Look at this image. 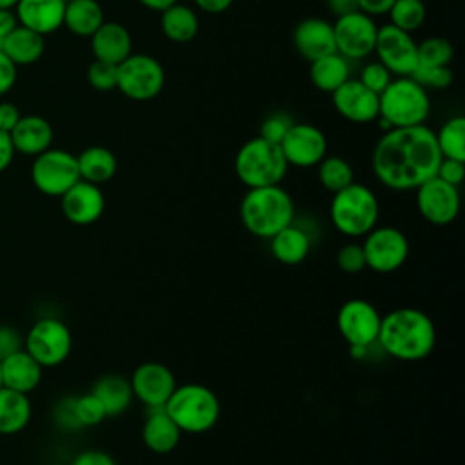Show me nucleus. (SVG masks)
Instances as JSON below:
<instances>
[{"label": "nucleus", "mask_w": 465, "mask_h": 465, "mask_svg": "<svg viewBox=\"0 0 465 465\" xmlns=\"http://www.w3.org/2000/svg\"><path fill=\"white\" fill-rule=\"evenodd\" d=\"M440 162L434 131L425 124L385 131L371 156L374 176L392 191L416 189L436 176Z\"/></svg>", "instance_id": "obj_1"}, {"label": "nucleus", "mask_w": 465, "mask_h": 465, "mask_svg": "<svg viewBox=\"0 0 465 465\" xmlns=\"http://www.w3.org/2000/svg\"><path fill=\"white\" fill-rule=\"evenodd\" d=\"M376 343L396 360L420 361L436 345V325L421 309L400 307L381 316Z\"/></svg>", "instance_id": "obj_2"}, {"label": "nucleus", "mask_w": 465, "mask_h": 465, "mask_svg": "<svg viewBox=\"0 0 465 465\" xmlns=\"http://www.w3.org/2000/svg\"><path fill=\"white\" fill-rule=\"evenodd\" d=\"M242 225L258 238H272L294 222L292 196L282 185L247 189L240 202Z\"/></svg>", "instance_id": "obj_3"}, {"label": "nucleus", "mask_w": 465, "mask_h": 465, "mask_svg": "<svg viewBox=\"0 0 465 465\" xmlns=\"http://www.w3.org/2000/svg\"><path fill=\"white\" fill-rule=\"evenodd\" d=\"M430 98L423 85L412 76H396L378 94V122L383 131L394 127H412L427 122Z\"/></svg>", "instance_id": "obj_4"}, {"label": "nucleus", "mask_w": 465, "mask_h": 465, "mask_svg": "<svg viewBox=\"0 0 465 465\" xmlns=\"http://www.w3.org/2000/svg\"><path fill=\"white\" fill-rule=\"evenodd\" d=\"M163 411L182 432L202 434L211 430L220 420V400L202 383L176 385L163 405Z\"/></svg>", "instance_id": "obj_5"}, {"label": "nucleus", "mask_w": 465, "mask_h": 465, "mask_svg": "<svg viewBox=\"0 0 465 465\" xmlns=\"http://www.w3.org/2000/svg\"><path fill=\"white\" fill-rule=\"evenodd\" d=\"M332 225L345 236H365L378 225L380 202L372 189L352 182L345 189L332 194L329 207Z\"/></svg>", "instance_id": "obj_6"}, {"label": "nucleus", "mask_w": 465, "mask_h": 465, "mask_svg": "<svg viewBox=\"0 0 465 465\" xmlns=\"http://www.w3.org/2000/svg\"><path fill=\"white\" fill-rule=\"evenodd\" d=\"M287 167L280 145L262 136L247 140L234 156V173L247 189L280 185Z\"/></svg>", "instance_id": "obj_7"}, {"label": "nucleus", "mask_w": 465, "mask_h": 465, "mask_svg": "<svg viewBox=\"0 0 465 465\" xmlns=\"http://www.w3.org/2000/svg\"><path fill=\"white\" fill-rule=\"evenodd\" d=\"M163 84V65L151 54L131 53L116 65V89L131 100H153L162 93Z\"/></svg>", "instance_id": "obj_8"}, {"label": "nucleus", "mask_w": 465, "mask_h": 465, "mask_svg": "<svg viewBox=\"0 0 465 465\" xmlns=\"http://www.w3.org/2000/svg\"><path fill=\"white\" fill-rule=\"evenodd\" d=\"M73 349V334L58 318L36 320L24 336V351H27L44 369L64 363Z\"/></svg>", "instance_id": "obj_9"}, {"label": "nucleus", "mask_w": 465, "mask_h": 465, "mask_svg": "<svg viewBox=\"0 0 465 465\" xmlns=\"http://www.w3.org/2000/svg\"><path fill=\"white\" fill-rule=\"evenodd\" d=\"M33 158L31 182L45 196L60 198L80 180L76 156L69 151L49 147Z\"/></svg>", "instance_id": "obj_10"}, {"label": "nucleus", "mask_w": 465, "mask_h": 465, "mask_svg": "<svg viewBox=\"0 0 465 465\" xmlns=\"http://www.w3.org/2000/svg\"><path fill=\"white\" fill-rule=\"evenodd\" d=\"M367 269L389 274L398 271L409 258L407 236L392 225H376L365 236L361 243Z\"/></svg>", "instance_id": "obj_11"}, {"label": "nucleus", "mask_w": 465, "mask_h": 465, "mask_svg": "<svg viewBox=\"0 0 465 465\" xmlns=\"http://www.w3.org/2000/svg\"><path fill=\"white\" fill-rule=\"evenodd\" d=\"M336 325L347 345L371 347L378 341L381 314L371 302L351 298L338 309Z\"/></svg>", "instance_id": "obj_12"}, {"label": "nucleus", "mask_w": 465, "mask_h": 465, "mask_svg": "<svg viewBox=\"0 0 465 465\" xmlns=\"http://www.w3.org/2000/svg\"><path fill=\"white\" fill-rule=\"evenodd\" d=\"M374 53L392 76H412L418 67V44L411 33L392 24L378 27Z\"/></svg>", "instance_id": "obj_13"}, {"label": "nucleus", "mask_w": 465, "mask_h": 465, "mask_svg": "<svg viewBox=\"0 0 465 465\" xmlns=\"http://www.w3.org/2000/svg\"><path fill=\"white\" fill-rule=\"evenodd\" d=\"M336 53L349 60L365 58L374 53L378 25L372 16L354 11L343 16H338L332 24Z\"/></svg>", "instance_id": "obj_14"}, {"label": "nucleus", "mask_w": 465, "mask_h": 465, "mask_svg": "<svg viewBox=\"0 0 465 465\" xmlns=\"http://www.w3.org/2000/svg\"><path fill=\"white\" fill-rule=\"evenodd\" d=\"M416 207L423 220L432 225H449L460 213V191L438 176L429 178L416 189Z\"/></svg>", "instance_id": "obj_15"}, {"label": "nucleus", "mask_w": 465, "mask_h": 465, "mask_svg": "<svg viewBox=\"0 0 465 465\" xmlns=\"http://www.w3.org/2000/svg\"><path fill=\"white\" fill-rule=\"evenodd\" d=\"M287 165L314 167L327 154V138L312 124H292L283 140L278 143Z\"/></svg>", "instance_id": "obj_16"}, {"label": "nucleus", "mask_w": 465, "mask_h": 465, "mask_svg": "<svg viewBox=\"0 0 465 465\" xmlns=\"http://www.w3.org/2000/svg\"><path fill=\"white\" fill-rule=\"evenodd\" d=\"M129 383L134 400L142 401L149 409L163 407L178 385L173 371L160 361L140 363L133 371Z\"/></svg>", "instance_id": "obj_17"}, {"label": "nucleus", "mask_w": 465, "mask_h": 465, "mask_svg": "<svg viewBox=\"0 0 465 465\" xmlns=\"http://www.w3.org/2000/svg\"><path fill=\"white\" fill-rule=\"evenodd\" d=\"M60 207L65 216L74 225H91L105 211V196L100 185L78 180L60 196Z\"/></svg>", "instance_id": "obj_18"}, {"label": "nucleus", "mask_w": 465, "mask_h": 465, "mask_svg": "<svg viewBox=\"0 0 465 465\" xmlns=\"http://www.w3.org/2000/svg\"><path fill=\"white\" fill-rule=\"evenodd\" d=\"M331 96L338 114L352 124H369L378 118V94L360 80H345Z\"/></svg>", "instance_id": "obj_19"}, {"label": "nucleus", "mask_w": 465, "mask_h": 465, "mask_svg": "<svg viewBox=\"0 0 465 465\" xmlns=\"http://www.w3.org/2000/svg\"><path fill=\"white\" fill-rule=\"evenodd\" d=\"M292 44L298 54L307 62L336 53L332 24L316 16L305 18L294 27Z\"/></svg>", "instance_id": "obj_20"}, {"label": "nucleus", "mask_w": 465, "mask_h": 465, "mask_svg": "<svg viewBox=\"0 0 465 465\" xmlns=\"http://www.w3.org/2000/svg\"><path fill=\"white\" fill-rule=\"evenodd\" d=\"M13 9L20 25L44 36L64 25L65 4L62 0H18Z\"/></svg>", "instance_id": "obj_21"}, {"label": "nucleus", "mask_w": 465, "mask_h": 465, "mask_svg": "<svg viewBox=\"0 0 465 465\" xmlns=\"http://www.w3.org/2000/svg\"><path fill=\"white\" fill-rule=\"evenodd\" d=\"M2 387L29 394L33 392L44 376V367L24 347L4 360H0Z\"/></svg>", "instance_id": "obj_22"}, {"label": "nucleus", "mask_w": 465, "mask_h": 465, "mask_svg": "<svg viewBox=\"0 0 465 465\" xmlns=\"http://www.w3.org/2000/svg\"><path fill=\"white\" fill-rule=\"evenodd\" d=\"M15 153L36 156L51 147L53 125L40 114H22L16 125L9 131Z\"/></svg>", "instance_id": "obj_23"}, {"label": "nucleus", "mask_w": 465, "mask_h": 465, "mask_svg": "<svg viewBox=\"0 0 465 465\" xmlns=\"http://www.w3.org/2000/svg\"><path fill=\"white\" fill-rule=\"evenodd\" d=\"M89 38L94 60L118 65L133 53L131 33L118 22H104Z\"/></svg>", "instance_id": "obj_24"}, {"label": "nucleus", "mask_w": 465, "mask_h": 465, "mask_svg": "<svg viewBox=\"0 0 465 465\" xmlns=\"http://www.w3.org/2000/svg\"><path fill=\"white\" fill-rule=\"evenodd\" d=\"M182 430L169 418L163 407L151 409L142 425V441L154 454H167L176 449Z\"/></svg>", "instance_id": "obj_25"}, {"label": "nucleus", "mask_w": 465, "mask_h": 465, "mask_svg": "<svg viewBox=\"0 0 465 465\" xmlns=\"http://www.w3.org/2000/svg\"><path fill=\"white\" fill-rule=\"evenodd\" d=\"M0 49L7 54V58L18 65H31L38 62L44 54L45 42L44 35L31 31L24 25H16L9 35H5L0 42Z\"/></svg>", "instance_id": "obj_26"}, {"label": "nucleus", "mask_w": 465, "mask_h": 465, "mask_svg": "<svg viewBox=\"0 0 465 465\" xmlns=\"http://www.w3.org/2000/svg\"><path fill=\"white\" fill-rule=\"evenodd\" d=\"M311 234L294 222L269 238L271 254L283 265L302 263L311 251Z\"/></svg>", "instance_id": "obj_27"}, {"label": "nucleus", "mask_w": 465, "mask_h": 465, "mask_svg": "<svg viewBox=\"0 0 465 465\" xmlns=\"http://www.w3.org/2000/svg\"><path fill=\"white\" fill-rule=\"evenodd\" d=\"M33 414L29 394L0 387V434L13 436L22 432Z\"/></svg>", "instance_id": "obj_28"}, {"label": "nucleus", "mask_w": 465, "mask_h": 465, "mask_svg": "<svg viewBox=\"0 0 465 465\" xmlns=\"http://www.w3.org/2000/svg\"><path fill=\"white\" fill-rule=\"evenodd\" d=\"M80 180L102 185L109 182L118 171L116 154L104 145H91L76 156Z\"/></svg>", "instance_id": "obj_29"}, {"label": "nucleus", "mask_w": 465, "mask_h": 465, "mask_svg": "<svg viewBox=\"0 0 465 465\" xmlns=\"http://www.w3.org/2000/svg\"><path fill=\"white\" fill-rule=\"evenodd\" d=\"M91 392L102 401L107 416L124 414L134 400L129 380L120 374H105L98 378Z\"/></svg>", "instance_id": "obj_30"}, {"label": "nucleus", "mask_w": 465, "mask_h": 465, "mask_svg": "<svg viewBox=\"0 0 465 465\" xmlns=\"http://www.w3.org/2000/svg\"><path fill=\"white\" fill-rule=\"evenodd\" d=\"M160 29L171 42L185 44L196 36L200 29V20L189 5L176 2L167 9L160 11Z\"/></svg>", "instance_id": "obj_31"}, {"label": "nucleus", "mask_w": 465, "mask_h": 465, "mask_svg": "<svg viewBox=\"0 0 465 465\" xmlns=\"http://www.w3.org/2000/svg\"><path fill=\"white\" fill-rule=\"evenodd\" d=\"M104 22V9L96 0H71L65 4L64 25L76 36H91Z\"/></svg>", "instance_id": "obj_32"}, {"label": "nucleus", "mask_w": 465, "mask_h": 465, "mask_svg": "<svg viewBox=\"0 0 465 465\" xmlns=\"http://www.w3.org/2000/svg\"><path fill=\"white\" fill-rule=\"evenodd\" d=\"M309 74L311 82L318 91L332 93L336 91L345 80H349V62L338 53L325 54L322 58H316L309 62Z\"/></svg>", "instance_id": "obj_33"}, {"label": "nucleus", "mask_w": 465, "mask_h": 465, "mask_svg": "<svg viewBox=\"0 0 465 465\" xmlns=\"http://www.w3.org/2000/svg\"><path fill=\"white\" fill-rule=\"evenodd\" d=\"M441 158L465 162V118L456 114L441 124L434 133Z\"/></svg>", "instance_id": "obj_34"}, {"label": "nucleus", "mask_w": 465, "mask_h": 465, "mask_svg": "<svg viewBox=\"0 0 465 465\" xmlns=\"http://www.w3.org/2000/svg\"><path fill=\"white\" fill-rule=\"evenodd\" d=\"M318 167V180L329 193H338L354 182L352 165L341 156H323Z\"/></svg>", "instance_id": "obj_35"}, {"label": "nucleus", "mask_w": 465, "mask_h": 465, "mask_svg": "<svg viewBox=\"0 0 465 465\" xmlns=\"http://www.w3.org/2000/svg\"><path fill=\"white\" fill-rule=\"evenodd\" d=\"M387 16L391 20L389 24L396 25L401 31L412 33L423 25L427 9L423 0H394Z\"/></svg>", "instance_id": "obj_36"}, {"label": "nucleus", "mask_w": 465, "mask_h": 465, "mask_svg": "<svg viewBox=\"0 0 465 465\" xmlns=\"http://www.w3.org/2000/svg\"><path fill=\"white\" fill-rule=\"evenodd\" d=\"M454 58V47L447 38L429 36L418 44V67H445Z\"/></svg>", "instance_id": "obj_37"}, {"label": "nucleus", "mask_w": 465, "mask_h": 465, "mask_svg": "<svg viewBox=\"0 0 465 465\" xmlns=\"http://www.w3.org/2000/svg\"><path fill=\"white\" fill-rule=\"evenodd\" d=\"M73 412H74V418H76L80 429L94 427L107 418L102 401L91 391L73 398Z\"/></svg>", "instance_id": "obj_38"}, {"label": "nucleus", "mask_w": 465, "mask_h": 465, "mask_svg": "<svg viewBox=\"0 0 465 465\" xmlns=\"http://www.w3.org/2000/svg\"><path fill=\"white\" fill-rule=\"evenodd\" d=\"M294 124V120L291 118L289 113L285 111H274L271 114H267L260 125V134L262 138L272 142V143H280L283 140V136L287 134V131L291 129V125Z\"/></svg>", "instance_id": "obj_39"}, {"label": "nucleus", "mask_w": 465, "mask_h": 465, "mask_svg": "<svg viewBox=\"0 0 465 465\" xmlns=\"http://www.w3.org/2000/svg\"><path fill=\"white\" fill-rule=\"evenodd\" d=\"M87 82L96 91L116 89V65L102 60H94L87 67Z\"/></svg>", "instance_id": "obj_40"}, {"label": "nucleus", "mask_w": 465, "mask_h": 465, "mask_svg": "<svg viewBox=\"0 0 465 465\" xmlns=\"http://www.w3.org/2000/svg\"><path fill=\"white\" fill-rule=\"evenodd\" d=\"M412 78L425 89H445L452 84L450 65L445 67H416Z\"/></svg>", "instance_id": "obj_41"}, {"label": "nucleus", "mask_w": 465, "mask_h": 465, "mask_svg": "<svg viewBox=\"0 0 465 465\" xmlns=\"http://www.w3.org/2000/svg\"><path fill=\"white\" fill-rule=\"evenodd\" d=\"M358 80L367 89H371L372 93L380 94L389 85V82L392 80V74H391V71L381 62L376 60V62H369V64L363 65Z\"/></svg>", "instance_id": "obj_42"}, {"label": "nucleus", "mask_w": 465, "mask_h": 465, "mask_svg": "<svg viewBox=\"0 0 465 465\" xmlns=\"http://www.w3.org/2000/svg\"><path fill=\"white\" fill-rule=\"evenodd\" d=\"M336 263L347 274H358L363 269H367L361 243H352L351 242V243L341 245L338 254H336Z\"/></svg>", "instance_id": "obj_43"}, {"label": "nucleus", "mask_w": 465, "mask_h": 465, "mask_svg": "<svg viewBox=\"0 0 465 465\" xmlns=\"http://www.w3.org/2000/svg\"><path fill=\"white\" fill-rule=\"evenodd\" d=\"M436 176L441 178L443 182L460 187V183L465 178V162L461 160H452V158H441Z\"/></svg>", "instance_id": "obj_44"}, {"label": "nucleus", "mask_w": 465, "mask_h": 465, "mask_svg": "<svg viewBox=\"0 0 465 465\" xmlns=\"http://www.w3.org/2000/svg\"><path fill=\"white\" fill-rule=\"evenodd\" d=\"M24 347V336L11 325H0V360L20 351Z\"/></svg>", "instance_id": "obj_45"}, {"label": "nucleus", "mask_w": 465, "mask_h": 465, "mask_svg": "<svg viewBox=\"0 0 465 465\" xmlns=\"http://www.w3.org/2000/svg\"><path fill=\"white\" fill-rule=\"evenodd\" d=\"M71 465H116L114 458L100 449H85L82 452H78Z\"/></svg>", "instance_id": "obj_46"}, {"label": "nucleus", "mask_w": 465, "mask_h": 465, "mask_svg": "<svg viewBox=\"0 0 465 465\" xmlns=\"http://www.w3.org/2000/svg\"><path fill=\"white\" fill-rule=\"evenodd\" d=\"M16 82V65L0 49V96L9 93Z\"/></svg>", "instance_id": "obj_47"}, {"label": "nucleus", "mask_w": 465, "mask_h": 465, "mask_svg": "<svg viewBox=\"0 0 465 465\" xmlns=\"http://www.w3.org/2000/svg\"><path fill=\"white\" fill-rule=\"evenodd\" d=\"M54 418L58 421V425L65 427V429H80L76 418H74V412H73V398H64L56 409H54Z\"/></svg>", "instance_id": "obj_48"}, {"label": "nucleus", "mask_w": 465, "mask_h": 465, "mask_svg": "<svg viewBox=\"0 0 465 465\" xmlns=\"http://www.w3.org/2000/svg\"><path fill=\"white\" fill-rule=\"evenodd\" d=\"M20 111L11 102H0V131L9 133L20 120Z\"/></svg>", "instance_id": "obj_49"}, {"label": "nucleus", "mask_w": 465, "mask_h": 465, "mask_svg": "<svg viewBox=\"0 0 465 465\" xmlns=\"http://www.w3.org/2000/svg\"><path fill=\"white\" fill-rule=\"evenodd\" d=\"M358 2V11L369 15V16H380L387 15L394 0H356Z\"/></svg>", "instance_id": "obj_50"}, {"label": "nucleus", "mask_w": 465, "mask_h": 465, "mask_svg": "<svg viewBox=\"0 0 465 465\" xmlns=\"http://www.w3.org/2000/svg\"><path fill=\"white\" fill-rule=\"evenodd\" d=\"M15 158V147L11 142L9 133L0 131V173H4Z\"/></svg>", "instance_id": "obj_51"}, {"label": "nucleus", "mask_w": 465, "mask_h": 465, "mask_svg": "<svg viewBox=\"0 0 465 465\" xmlns=\"http://www.w3.org/2000/svg\"><path fill=\"white\" fill-rule=\"evenodd\" d=\"M234 0H194L196 7L207 15H220L232 5Z\"/></svg>", "instance_id": "obj_52"}, {"label": "nucleus", "mask_w": 465, "mask_h": 465, "mask_svg": "<svg viewBox=\"0 0 465 465\" xmlns=\"http://www.w3.org/2000/svg\"><path fill=\"white\" fill-rule=\"evenodd\" d=\"M327 7L338 18V16L358 11V2L356 0H327Z\"/></svg>", "instance_id": "obj_53"}, {"label": "nucleus", "mask_w": 465, "mask_h": 465, "mask_svg": "<svg viewBox=\"0 0 465 465\" xmlns=\"http://www.w3.org/2000/svg\"><path fill=\"white\" fill-rule=\"evenodd\" d=\"M18 25L16 15L13 9H0V42L5 35H9Z\"/></svg>", "instance_id": "obj_54"}, {"label": "nucleus", "mask_w": 465, "mask_h": 465, "mask_svg": "<svg viewBox=\"0 0 465 465\" xmlns=\"http://www.w3.org/2000/svg\"><path fill=\"white\" fill-rule=\"evenodd\" d=\"M143 7H147V9H151V11H163V9H167L169 5H173V4H176L178 0H138Z\"/></svg>", "instance_id": "obj_55"}, {"label": "nucleus", "mask_w": 465, "mask_h": 465, "mask_svg": "<svg viewBox=\"0 0 465 465\" xmlns=\"http://www.w3.org/2000/svg\"><path fill=\"white\" fill-rule=\"evenodd\" d=\"M367 349H369V347H361V345H349V351H351V354H352L356 360L365 358Z\"/></svg>", "instance_id": "obj_56"}, {"label": "nucleus", "mask_w": 465, "mask_h": 465, "mask_svg": "<svg viewBox=\"0 0 465 465\" xmlns=\"http://www.w3.org/2000/svg\"><path fill=\"white\" fill-rule=\"evenodd\" d=\"M18 0H0V9H13Z\"/></svg>", "instance_id": "obj_57"}, {"label": "nucleus", "mask_w": 465, "mask_h": 465, "mask_svg": "<svg viewBox=\"0 0 465 465\" xmlns=\"http://www.w3.org/2000/svg\"><path fill=\"white\" fill-rule=\"evenodd\" d=\"M62 2H64V4H67V2H71V0H62Z\"/></svg>", "instance_id": "obj_58"}, {"label": "nucleus", "mask_w": 465, "mask_h": 465, "mask_svg": "<svg viewBox=\"0 0 465 465\" xmlns=\"http://www.w3.org/2000/svg\"><path fill=\"white\" fill-rule=\"evenodd\" d=\"M0 387H2V374H0Z\"/></svg>", "instance_id": "obj_59"}, {"label": "nucleus", "mask_w": 465, "mask_h": 465, "mask_svg": "<svg viewBox=\"0 0 465 465\" xmlns=\"http://www.w3.org/2000/svg\"><path fill=\"white\" fill-rule=\"evenodd\" d=\"M49 465H53V463H49Z\"/></svg>", "instance_id": "obj_60"}]
</instances>
